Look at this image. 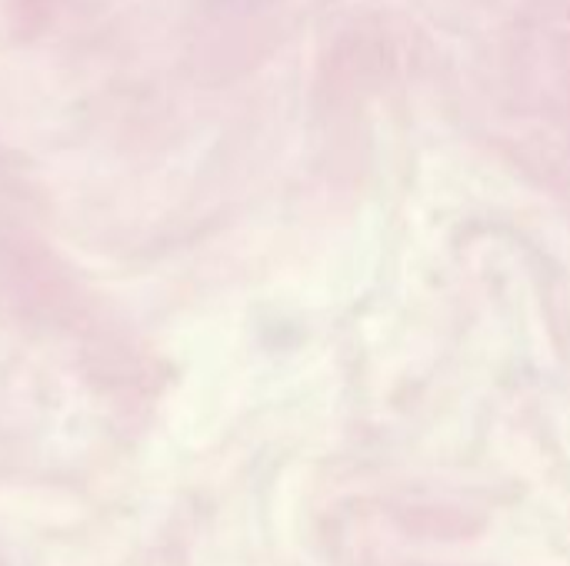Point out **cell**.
Returning <instances> with one entry per match:
<instances>
[]
</instances>
